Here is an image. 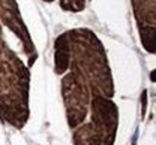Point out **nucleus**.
Instances as JSON below:
<instances>
[{
	"label": "nucleus",
	"mask_w": 156,
	"mask_h": 145,
	"mask_svg": "<svg viewBox=\"0 0 156 145\" xmlns=\"http://www.w3.org/2000/svg\"><path fill=\"white\" fill-rule=\"evenodd\" d=\"M69 43V70L78 73L87 84L92 96H114V81L104 43L90 29L66 32Z\"/></svg>",
	"instance_id": "1"
},
{
	"label": "nucleus",
	"mask_w": 156,
	"mask_h": 145,
	"mask_svg": "<svg viewBox=\"0 0 156 145\" xmlns=\"http://www.w3.org/2000/svg\"><path fill=\"white\" fill-rule=\"evenodd\" d=\"M29 67L0 36V118L15 129L29 120Z\"/></svg>",
	"instance_id": "2"
},
{
	"label": "nucleus",
	"mask_w": 156,
	"mask_h": 145,
	"mask_svg": "<svg viewBox=\"0 0 156 145\" xmlns=\"http://www.w3.org/2000/svg\"><path fill=\"white\" fill-rule=\"evenodd\" d=\"M119 127V108L104 96H92L90 121L74 130V145H114Z\"/></svg>",
	"instance_id": "3"
},
{
	"label": "nucleus",
	"mask_w": 156,
	"mask_h": 145,
	"mask_svg": "<svg viewBox=\"0 0 156 145\" xmlns=\"http://www.w3.org/2000/svg\"><path fill=\"white\" fill-rule=\"evenodd\" d=\"M62 96L66 108V118L71 129L84 123L89 109L92 93L86 81L75 72L69 70L62 79Z\"/></svg>",
	"instance_id": "4"
},
{
	"label": "nucleus",
	"mask_w": 156,
	"mask_h": 145,
	"mask_svg": "<svg viewBox=\"0 0 156 145\" xmlns=\"http://www.w3.org/2000/svg\"><path fill=\"white\" fill-rule=\"evenodd\" d=\"M0 21L21 41L23 49L29 59V66H32L38 57V52L32 41V36L21 18L17 0H0Z\"/></svg>",
	"instance_id": "5"
},
{
	"label": "nucleus",
	"mask_w": 156,
	"mask_h": 145,
	"mask_svg": "<svg viewBox=\"0 0 156 145\" xmlns=\"http://www.w3.org/2000/svg\"><path fill=\"white\" fill-rule=\"evenodd\" d=\"M69 69V43L66 32L62 33L54 42V72L63 75Z\"/></svg>",
	"instance_id": "6"
},
{
	"label": "nucleus",
	"mask_w": 156,
	"mask_h": 145,
	"mask_svg": "<svg viewBox=\"0 0 156 145\" xmlns=\"http://www.w3.org/2000/svg\"><path fill=\"white\" fill-rule=\"evenodd\" d=\"M136 22L156 25V0H131Z\"/></svg>",
	"instance_id": "7"
},
{
	"label": "nucleus",
	"mask_w": 156,
	"mask_h": 145,
	"mask_svg": "<svg viewBox=\"0 0 156 145\" xmlns=\"http://www.w3.org/2000/svg\"><path fill=\"white\" fill-rule=\"evenodd\" d=\"M138 32H140L143 48L150 54H156V25H147L138 22Z\"/></svg>",
	"instance_id": "8"
},
{
	"label": "nucleus",
	"mask_w": 156,
	"mask_h": 145,
	"mask_svg": "<svg viewBox=\"0 0 156 145\" xmlns=\"http://www.w3.org/2000/svg\"><path fill=\"white\" fill-rule=\"evenodd\" d=\"M60 8L68 12H81L86 8V0H60Z\"/></svg>",
	"instance_id": "9"
},
{
	"label": "nucleus",
	"mask_w": 156,
	"mask_h": 145,
	"mask_svg": "<svg viewBox=\"0 0 156 145\" xmlns=\"http://www.w3.org/2000/svg\"><path fill=\"white\" fill-rule=\"evenodd\" d=\"M150 79L156 83V69H155V70H152V73H150Z\"/></svg>",
	"instance_id": "10"
},
{
	"label": "nucleus",
	"mask_w": 156,
	"mask_h": 145,
	"mask_svg": "<svg viewBox=\"0 0 156 145\" xmlns=\"http://www.w3.org/2000/svg\"><path fill=\"white\" fill-rule=\"evenodd\" d=\"M44 2H47V3H51V2H54V0H44Z\"/></svg>",
	"instance_id": "11"
},
{
	"label": "nucleus",
	"mask_w": 156,
	"mask_h": 145,
	"mask_svg": "<svg viewBox=\"0 0 156 145\" xmlns=\"http://www.w3.org/2000/svg\"><path fill=\"white\" fill-rule=\"evenodd\" d=\"M0 36H2V24H0Z\"/></svg>",
	"instance_id": "12"
}]
</instances>
